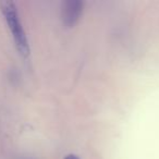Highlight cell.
I'll return each instance as SVG.
<instances>
[{"label":"cell","mask_w":159,"mask_h":159,"mask_svg":"<svg viewBox=\"0 0 159 159\" xmlns=\"http://www.w3.org/2000/svg\"><path fill=\"white\" fill-rule=\"evenodd\" d=\"M0 12L2 14L3 20L9 29L18 52L23 58H27L31 53V49H30L29 39H27L26 33L24 31L16 3L12 1H1Z\"/></svg>","instance_id":"1"},{"label":"cell","mask_w":159,"mask_h":159,"mask_svg":"<svg viewBox=\"0 0 159 159\" xmlns=\"http://www.w3.org/2000/svg\"><path fill=\"white\" fill-rule=\"evenodd\" d=\"M83 10H84V2L80 0H66L62 2L61 20L64 26H74L82 16Z\"/></svg>","instance_id":"2"},{"label":"cell","mask_w":159,"mask_h":159,"mask_svg":"<svg viewBox=\"0 0 159 159\" xmlns=\"http://www.w3.org/2000/svg\"><path fill=\"white\" fill-rule=\"evenodd\" d=\"M64 159H81L79 156H76V155H74V154H69V155H66V157H64Z\"/></svg>","instance_id":"3"}]
</instances>
